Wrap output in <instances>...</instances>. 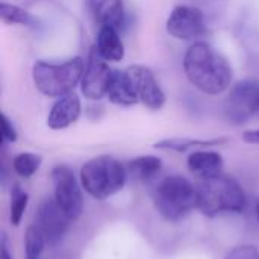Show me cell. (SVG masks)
I'll list each match as a JSON object with an SVG mask.
<instances>
[{
    "label": "cell",
    "mask_w": 259,
    "mask_h": 259,
    "mask_svg": "<svg viewBox=\"0 0 259 259\" xmlns=\"http://www.w3.org/2000/svg\"><path fill=\"white\" fill-rule=\"evenodd\" d=\"M184 71L190 83L208 96H219L232 83L231 64L206 41H196L187 49Z\"/></svg>",
    "instance_id": "cell-1"
},
{
    "label": "cell",
    "mask_w": 259,
    "mask_h": 259,
    "mask_svg": "<svg viewBox=\"0 0 259 259\" xmlns=\"http://www.w3.org/2000/svg\"><path fill=\"white\" fill-rule=\"evenodd\" d=\"M197 209L206 217L222 214H241L246 211L247 197L241 184L229 175H219L202 181L197 188Z\"/></svg>",
    "instance_id": "cell-2"
},
{
    "label": "cell",
    "mask_w": 259,
    "mask_h": 259,
    "mask_svg": "<svg viewBox=\"0 0 259 259\" xmlns=\"http://www.w3.org/2000/svg\"><path fill=\"white\" fill-rule=\"evenodd\" d=\"M127 175V167L117 158L100 155L82 165L79 181L88 196L96 200H106L124 188Z\"/></svg>",
    "instance_id": "cell-3"
},
{
    "label": "cell",
    "mask_w": 259,
    "mask_h": 259,
    "mask_svg": "<svg viewBox=\"0 0 259 259\" xmlns=\"http://www.w3.org/2000/svg\"><path fill=\"white\" fill-rule=\"evenodd\" d=\"M87 61L80 56L71 58L65 62L36 61L32 67V80L35 88L46 97L59 99L74 93L80 85Z\"/></svg>",
    "instance_id": "cell-4"
},
{
    "label": "cell",
    "mask_w": 259,
    "mask_h": 259,
    "mask_svg": "<svg viewBox=\"0 0 259 259\" xmlns=\"http://www.w3.org/2000/svg\"><path fill=\"white\" fill-rule=\"evenodd\" d=\"M197 188L181 175H170L164 178L153 196L155 208L167 222H181L194 208H197Z\"/></svg>",
    "instance_id": "cell-5"
},
{
    "label": "cell",
    "mask_w": 259,
    "mask_h": 259,
    "mask_svg": "<svg viewBox=\"0 0 259 259\" xmlns=\"http://www.w3.org/2000/svg\"><path fill=\"white\" fill-rule=\"evenodd\" d=\"M50 176L53 182V199L71 222L77 220L83 212V188L80 181H77L74 171L65 164L53 167Z\"/></svg>",
    "instance_id": "cell-6"
},
{
    "label": "cell",
    "mask_w": 259,
    "mask_h": 259,
    "mask_svg": "<svg viewBox=\"0 0 259 259\" xmlns=\"http://www.w3.org/2000/svg\"><path fill=\"white\" fill-rule=\"evenodd\" d=\"M259 112V82L241 80L229 88L225 115L234 124H244Z\"/></svg>",
    "instance_id": "cell-7"
},
{
    "label": "cell",
    "mask_w": 259,
    "mask_h": 259,
    "mask_svg": "<svg viewBox=\"0 0 259 259\" xmlns=\"http://www.w3.org/2000/svg\"><path fill=\"white\" fill-rule=\"evenodd\" d=\"M170 36L179 41H199L206 33V21L203 12L191 5L176 6L165 23Z\"/></svg>",
    "instance_id": "cell-8"
},
{
    "label": "cell",
    "mask_w": 259,
    "mask_h": 259,
    "mask_svg": "<svg viewBox=\"0 0 259 259\" xmlns=\"http://www.w3.org/2000/svg\"><path fill=\"white\" fill-rule=\"evenodd\" d=\"M114 70L109 67L108 61H105L97 52L96 46L91 47L85 71L80 80V93L88 100H102L108 94V88L111 83Z\"/></svg>",
    "instance_id": "cell-9"
},
{
    "label": "cell",
    "mask_w": 259,
    "mask_h": 259,
    "mask_svg": "<svg viewBox=\"0 0 259 259\" xmlns=\"http://www.w3.org/2000/svg\"><path fill=\"white\" fill-rule=\"evenodd\" d=\"M126 73L132 82V87L135 90L140 103H143L146 108L152 111H159L165 105L167 102L165 93L149 67L135 64L127 67Z\"/></svg>",
    "instance_id": "cell-10"
},
{
    "label": "cell",
    "mask_w": 259,
    "mask_h": 259,
    "mask_svg": "<svg viewBox=\"0 0 259 259\" xmlns=\"http://www.w3.org/2000/svg\"><path fill=\"white\" fill-rule=\"evenodd\" d=\"M35 220V225L46 235L50 246H56L62 241L71 223L70 217L61 209L53 197H46L39 202Z\"/></svg>",
    "instance_id": "cell-11"
},
{
    "label": "cell",
    "mask_w": 259,
    "mask_h": 259,
    "mask_svg": "<svg viewBox=\"0 0 259 259\" xmlns=\"http://www.w3.org/2000/svg\"><path fill=\"white\" fill-rule=\"evenodd\" d=\"M82 112L80 97L76 93H70L64 97H59L49 115H47V127L52 131H64L74 124Z\"/></svg>",
    "instance_id": "cell-12"
},
{
    "label": "cell",
    "mask_w": 259,
    "mask_h": 259,
    "mask_svg": "<svg viewBox=\"0 0 259 259\" xmlns=\"http://www.w3.org/2000/svg\"><path fill=\"white\" fill-rule=\"evenodd\" d=\"M187 165H188V170L194 176L205 181V179H209V178H214V176H219L223 173L225 159H223L222 153H219L215 150L199 149V150H193L188 155Z\"/></svg>",
    "instance_id": "cell-13"
},
{
    "label": "cell",
    "mask_w": 259,
    "mask_h": 259,
    "mask_svg": "<svg viewBox=\"0 0 259 259\" xmlns=\"http://www.w3.org/2000/svg\"><path fill=\"white\" fill-rule=\"evenodd\" d=\"M106 97L111 103L123 108H129L138 103V97L126 70H114Z\"/></svg>",
    "instance_id": "cell-14"
},
{
    "label": "cell",
    "mask_w": 259,
    "mask_h": 259,
    "mask_svg": "<svg viewBox=\"0 0 259 259\" xmlns=\"http://www.w3.org/2000/svg\"><path fill=\"white\" fill-rule=\"evenodd\" d=\"M96 49L108 62H118L124 58V42L118 33V29L112 26H100Z\"/></svg>",
    "instance_id": "cell-15"
},
{
    "label": "cell",
    "mask_w": 259,
    "mask_h": 259,
    "mask_svg": "<svg viewBox=\"0 0 259 259\" xmlns=\"http://www.w3.org/2000/svg\"><path fill=\"white\" fill-rule=\"evenodd\" d=\"M96 20L102 26L121 29L124 24V6L121 0H90Z\"/></svg>",
    "instance_id": "cell-16"
},
{
    "label": "cell",
    "mask_w": 259,
    "mask_h": 259,
    "mask_svg": "<svg viewBox=\"0 0 259 259\" xmlns=\"http://www.w3.org/2000/svg\"><path fill=\"white\" fill-rule=\"evenodd\" d=\"M228 138H211V140H200V138H164L155 143V149L159 150H170L176 153H184L190 150L199 149H209L214 146L226 144Z\"/></svg>",
    "instance_id": "cell-17"
},
{
    "label": "cell",
    "mask_w": 259,
    "mask_h": 259,
    "mask_svg": "<svg viewBox=\"0 0 259 259\" xmlns=\"http://www.w3.org/2000/svg\"><path fill=\"white\" fill-rule=\"evenodd\" d=\"M126 167H127V173L134 176V179L141 182H149L161 173L162 159L155 155H143L131 159Z\"/></svg>",
    "instance_id": "cell-18"
},
{
    "label": "cell",
    "mask_w": 259,
    "mask_h": 259,
    "mask_svg": "<svg viewBox=\"0 0 259 259\" xmlns=\"http://www.w3.org/2000/svg\"><path fill=\"white\" fill-rule=\"evenodd\" d=\"M0 18L6 24H20V26H35V17L18 5H12L8 2L0 3Z\"/></svg>",
    "instance_id": "cell-19"
},
{
    "label": "cell",
    "mask_w": 259,
    "mask_h": 259,
    "mask_svg": "<svg viewBox=\"0 0 259 259\" xmlns=\"http://www.w3.org/2000/svg\"><path fill=\"white\" fill-rule=\"evenodd\" d=\"M42 158L32 152H21L14 156L12 159V170L17 176L23 179L32 178L41 167Z\"/></svg>",
    "instance_id": "cell-20"
},
{
    "label": "cell",
    "mask_w": 259,
    "mask_h": 259,
    "mask_svg": "<svg viewBox=\"0 0 259 259\" xmlns=\"http://www.w3.org/2000/svg\"><path fill=\"white\" fill-rule=\"evenodd\" d=\"M47 238L36 225H30L24 232V253L26 259H39L46 246Z\"/></svg>",
    "instance_id": "cell-21"
},
{
    "label": "cell",
    "mask_w": 259,
    "mask_h": 259,
    "mask_svg": "<svg viewBox=\"0 0 259 259\" xmlns=\"http://www.w3.org/2000/svg\"><path fill=\"white\" fill-rule=\"evenodd\" d=\"M29 205V194L23 191L18 185H14L11 190V202H9V222L12 226H20L24 212Z\"/></svg>",
    "instance_id": "cell-22"
},
{
    "label": "cell",
    "mask_w": 259,
    "mask_h": 259,
    "mask_svg": "<svg viewBox=\"0 0 259 259\" xmlns=\"http://www.w3.org/2000/svg\"><path fill=\"white\" fill-rule=\"evenodd\" d=\"M225 259H259V249L253 244H240L231 249Z\"/></svg>",
    "instance_id": "cell-23"
},
{
    "label": "cell",
    "mask_w": 259,
    "mask_h": 259,
    "mask_svg": "<svg viewBox=\"0 0 259 259\" xmlns=\"http://www.w3.org/2000/svg\"><path fill=\"white\" fill-rule=\"evenodd\" d=\"M17 138H18V134L12 120L6 114H2V143L12 144L17 141Z\"/></svg>",
    "instance_id": "cell-24"
},
{
    "label": "cell",
    "mask_w": 259,
    "mask_h": 259,
    "mask_svg": "<svg viewBox=\"0 0 259 259\" xmlns=\"http://www.w3.org/2000/svg\"><path fill=\"white\" fill-rule=\"evenodd\" d=\"M243 141L247 144H259V129L246 131L243 134Z\"/></svg>",
    "instance_id": "cell-25"
},
{
    "label": "cell",
    "mask_w": 259,
    "mask_h": 259,
    "mask_svg": "<svg viewBox=\"0 0 259 259\" xmlns=\"http://www.w3.org/2000/svg\"><path fill=\"white\" fill-rule=\"evenodd\" d=\"M0 259H12V256L9 255V250H8V246H6V240L3 238L2 240V255Z\"/></svg>",
    "instance_id": "cell-26"
},
{
    "label": "cell",
    "mask_w": 259,
    "mask_h": 259,
    "mask_svg": "<svg viewBox=\"0 0 259 259\" xmlns=\"http://www.w3.org/2000/svg\"><path fill=\"white\" fill-rule=\"evenodd\" d=\"M255 215H256V220L259 223V199L256 200V205H255Z\"/></svg>",
    "instance_id": "cell-27"
}]
</instances>
